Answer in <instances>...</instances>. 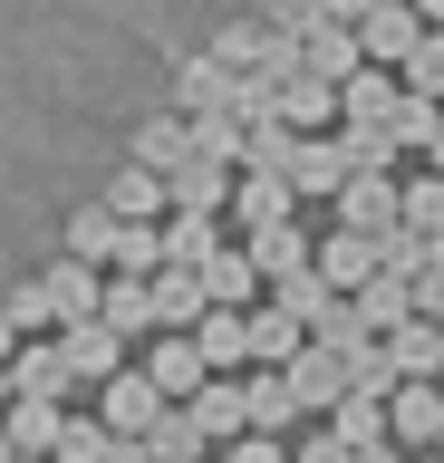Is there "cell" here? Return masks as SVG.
Wrapping results in <instances>:
<instances>
[{"label": "cell", "mask_w": 444, "mask_h": 463, "mask_svg": "<svg viewBox=\"0 0 444 463\" xmlns=\"http://www.w3.org/2000/svg\"><path fill=\"white\" fill-rule=\"evenodd\" d=\"M396 107H406V78H396V68H357V78L338 87V116H348V126H396Z\"/></svg>", "instance_id": "13"}, {"label": "cell", "mask_w": 444, "mask_h": 463, "mask_svg": "<svg viewBox=\"0 0 444 463\" xmlns=\"http://www.w3.org/2000/svg\"><path fill=\"white\" fill-rule=\"evenodd\" d=\"M241 251H251V270H261L270 289H280V280H299V270H319V241H309L299 222H280V232H251Z\"/></svg>", "instance_id": "11"}, {"label": "cell", "mask_w": 444, "mask_h": 463, "mask_svg": "<svg viewBox=\"0 0 444 463\" xmlns=\"http://www.w3.org/2000/svg\"><path fill=\"white\" fill-rule=\"evenodd\" d=\"M10 347H20V318H10V299H0V357H10Z\"/></svg>", "instance_id": "41"}, {"label": "cell", "mask_w": 444, "mask_h": 463, "mask_svg": "<svg viewBox=\"0 0 444 463\" xmlns=\"http://www.w3.org/2000/svg\"><path fill=\"white\" fill-rule=\"evenodd\" d=\"M290 463H357V454H348V444H338V434H309V444H299Z\"/></svg>", "instance_id": "39"}, {"label": "cell", "mask_w": 444, "mask_h": 463, "mask_svg": "<svg viewBox=\"0 0 444 463\" xmlns=\"http://www.w3.org/2000/svg\"><path fill=\"white\" fill-rule=\"evenodd\" d=\"M10 376H20V396H68V386H78V376H68L59 328H49V338H20V347H10Z\"/></svg>", "instance_id": "17"}, {"label": "cell", "mask_w": 444, "mask_h": 463, "mask_svg": "<svg viewBox=\"0 0 444 463\" xmlns=\"http://www.w3.org/2000/svg\"><path fill=\"white\" fill-rule=\"evenodd\" d=\"M232 165H213V155H194V165L175 174V213H232Z\"/></svg>", "instance_id": "26"}, {"label": "cell", "mask_w": 444, "mask_h": 463, "mask_svg": "<svg viewBox=\"0 0 444 463\" xmlns=\"http://www.w3.org/2000/svg\"><path fill=\"white\" fill-rule=\"evenodd\" d=\"M155 463H203V425H194V405H165V425L146 434Z\"/></svg>", "instance_id": "33"}, {"label": "cell", "mask_w": 444, "mask_h": 463, "mask_svg": "<svg viewBox=\"0 0 444 463\" xmlns=\"http://www.w3.org/2000/svg\"><path fill=\"white\" fill-rule=\"evenodd\" d=\"M251 289H261L251 251H232V241H222V251L203 260V299H213V309H251Z\"/></svg>", "instance_id": "27"}, {"label": "cell", "mask_w": 444, "mask_h": 463, "mask_svg": "<svg viewBox=\"0 0 444 463\" xmlns=\"http://www.w3.org/2000/svg\"><path fill=\"white\" fill-rule=\"evenodd\" d=\"M222 463H290V454H280V434H241V444H222Z\"/></svg>", "instance_id": "38"}, {"label": "cell", "mask_w": 444, "mask_h": 463, "mask_svg": "<svg viewBox=\"0 0 444 463\" xmlns=\"http://www.w3.org/2000/svg\"><path fill=\"white\" fill-rule=\"evenodd\" d=\"M222 107H232V68H222V58H184V68H175V116H222Z\"/></svg>", "instance_id": "20"}, {"label": "cell", "mask_w": 444, "mask_h": 463, "mask_svg": "<svg viewBox=\"0 0 444 463\" xmlns=\"http://www.w3.org/2000/svg\"><path fill=\"white\" fill-rule=\"evenodd\" d=\"M280 376L299 386V405H328V415H338V405H348V386H357V376H348V357H338V347H319V338L299 347Z\"/></svg>", "instance_id": "10"}, {"label": "cell", "mask_w": 444, "mask_h": 463, "mask_svg": "<svg viewBox=\"0 0 444 463\" xmlns=\"http://www.w3.org/2000/svg\"><path fill=\"white\" fill-rule=\"evenodd\" d=\"M415 10H425V29H444V0H415Z\"/></svg>", "instance_id": "43"}, {"label": "cell", "mask_w": 444, "mask_h": 463, "mask_svg": "<svg viewBox=\"0 0 444 463\" xmlns=\"http://www.w3.org/2000/svg\"><path fill=\"white\" fill-rule=\"evenodd\" d=\"M299 347H309V318H299V309H280V299L251 309V357H261V367H290Z\"/></svg>", "instance_id": "25"}, {"label": "cell", "mask_w": 444, "mask_h": 463, "mask_svg": "<svg viewBox=\"0 0 444 463\" xmlns=\"http://www.w3.org/2000/svg\"><path fill=\"white\" fill-rule=\"evenodd\" d=\"M107 213H117V222H165V213H175V184H165V174H146V165H117V184H107Z\"/></svg>", "instance_id": "12"}, {"label": "cell", "mask_w": 444, "mask_h": 463, "mask_svg": "<svg viewBox=\"0 0 444 463\" xmlns=\"http://www.w3.org/2000/svg\"><path fill=\"white\" fill-rule=\"evenodd\" d=\"M319 280L357 299V289L377 280V241H367V232H319Z\"/></svg>", "instance_id": "18"}, {"label": "cell", "mask_w": 444, "mask_h": 463, "mask_svg": "<svg viewBox=\"0 0 444 463\" xmlns=\"http://www.w3.org/2000/svg\"><path fill=\"white\" fill-rule=\"evenodd\" d=\"M165 386H155L146 367H126V376H107V386H97V415H107V434H155L165 425Z\"/></svg>", "instance_id": "2"}, {"label": "cell", "mask_w": 444, "mask_h": 463, "mask_svg": "<svg viewBox=\"0 0 444 463\" xmlns=\"http://www.w3.org/2000/svg\"><path fill=\"white\" fill-rule=\"evenodd\" d=\"M0 463H20V444H10V425H0Z\"/></svg>", "instance_id": "44"}, {"label": "cell", "mask_w": 444, "mask_h": 463, "mask_svg": "<svg viewBox=\"0 0 444 463\" xmlns=\"http://www.w3.org/2000/svg\"><path fill=\"white\" fill-rule=\"evenodd\" d=\"M10 396H20V376H10V357H0V405H10Z\"/></svg>", "instance_id": "42"}, {"label": "cell", "mask_w": 444, "mask_h": 463, "mask_svg": "<svg viewBox=\"0 0 444 463\" xmlns=\"http://www.w3.org/2000/svg\"><path fill=\"white\" fill-rule=\"evenodd\" d=\"M396 222H406V184H386V174H348V194H338V232L386 241Z\"/></svg>", "instance_id": "3"}, {"label": "cell", "mask_w": 444, "mask_h": 463, "mask_svg": "<svg viewBox=\"0 0 444 463\" xmlns=\"http://www.w3.org/2000/svg\"><path fill=\"white\" fill-rule=\"evenodd\" d=\"M0 425L30 463H59V434H68V396H10L0 405Z\"/></svg>", "instance_id": "6"}, {"label": "cell", "mask_w": 444, "mask_h": 463, "mask_svg": "<svg viewBox=\"0 0 444 463\" xmlns=\"http://www.w3.org/2000/svg\"><path fill=\"white\" fill-rule=\"evenodd\" d=\"M194 347H203V367H213V376H232L241 357H251V309H203Z\"/></svg>", "instance_id": "23"}, {"label": "cell", "mask_w": 444, "mask_h": 463, "mask_svg": "<svg viewBox=\"0 0 444 463\" xmlns=\"http://www.w3.org/2000/svg\"><path fill=\"white\" fill-rule=\"evenodd\" d=\"M435 454H444V444H435Z\"/></svg>", "instance_id": "47"}, {"label": "cell", "mask_w": 444, "mask_h": 463, "mask_svg": "<svg viewBox=\"0 0 444 463\" xmlns=\"http://www.w3.org/2000/svg\"><path fill=\"white\" fill-rule=\"evenodd\" d=\"M406 232L444 241V174H415V184H406Z\"/></svg>", "instance_id": "36"}, {"label": "cell", "mask_w": 444, "mask_h": 463, "mask_svg": "<svg viewBox=\"0 0 444 463\" xmlns=\"http://www.w3.org/2000/svg\"><path fill=\"white\" fill-rule=\"evenodd\" d=\"M107 454H117L107 415H68V434H59V463H107Z\"/></svg>", "instance_id": "34"}, {"label": "cell", "mask_w": 444, "mask_h": 463, "mask_svg": "<svg viewBox=\"0 0 444 463\" xmlns=\"http://www.w3.org/2000/svg\"><path fill=\"white\" fill-rule=\"evenodd\" d=\"M348 174H357L348 136H299V155H290V184H299V194H348Z\"/></svg>", "instance_id": "14"}, {"label": "cell", "mask_w": 444, "mask_h": 463, "mask_svg": "<svg viewBox=\"0 0 444 463\" xmlns=\"http://www.w3.org/2000/svg\"><path fill=\"white\" fill-rule=\"evenodd\" d=\"M97 318H107V328H126V338H146V328H155V289L126 280V270H107V309H97Z\"/></svg>", "instance_id": "32"}, {"label": "cell", "mask_w": 444, "mask_h": 463, "mask_svg": "<svg viewBox=\"0 0 444 463\" xmlns=\"http://www.w3.org/2000/svg\"><path fill=\"white\" fill-rule=\"evenodd\" d=\"M357 49H367V68H406V58L425 49V10H415V0H377V10L357 20Z\"/></svg>", "instance_id": "1"}, {"label": "cell", "mask_w": 444, "mask_h": 463, "mask_svg": "<svg viewBox=\"0 0 444 463\" xmlns=\"http://www.w3.org/2000/svg\"><path fill=\"white\" fill-rule=\"evenodd\" d=\"M232 222H241V232L299 222V184H290V174H241V184H232Z\"/></svg>", "instance_id": "9"}, {"label": "cell", "mask_w": 444, "mask_h": 463, "mask_svg": "<svg viewBox=\"0 0 444 463\" xmlns=\"http://www.w3.org/2000/svg\"><path fill=\"white\" fill-rule=\"evenodd\" d=\"M20 463H30V454H20Z\"/></svg>", "instance_id": "48"}, {"label": "cell", "mask_w": 444, "mask_h": 463, "mask_svg": "<svg viewBox=\"0 0 444 463\" xmlns=\"http://www.w3.org/2000/svg\"><path fill=\"white\" fill-rule=\"evenodd\" d=\"M328 434H338L348 454H377V444H386V396H357V386H348V405L328 415Z\"/></svg>", "instance_id": "30"}, {"label": "cell", "mask_w": 444, "mask_h": 463, "mask_svg": "<svg viewBox=\"0 0 444 463\" xmlns=\"http://www.w3.org/2000/svg\"><path fill=\"white\" fill-rule=\"evenodd\" d=\"M386 434H406V444H444V386L435 376H415L386 396Z\"/></svg>", "instance_id": "15"}, {"label": "cell", "mask_w": 444, "mask_h": 463, "mask_svg": "<svg viewBox=\"0 0 444 463\" xmlns=\"http://www.w3.org/2000/svg\"><path fill=\"white\" fill-rule=\"evenodd\" d=\"M136 367H146V376H155V386H165L175 405H194V396L213 386V367H203V347H194V328H175V338H155L146 357H136Z\"/></svg>", "instance_id": "5"}, {"label": "cell", "mask_w": 444, "mask_h": 463, "mask_svg": "<svg viewBox=\"0 0 444 463\" xmlns=\"http://www.w3.org/2000/svg\"><path fill=\"white\" fill-rule=\"evenodd\" d=\"M39 289H49V318H59V328H78V318L107 309V270H97V260H68V251L39 270Z\"/></svg>", "instance_id": "4"}, {"label": "cell", "mask_w": 444, "mask_h": 463, "mask_svg": "<svg viewBox=\"0 0 444 463\" xmlns=\"http://www.w3.org/2000/svg\"><path fill=\"white\" fill-rule=\"evenodd\" d=\"M319 10H328V20H348V29H357L367 10H377V0H319Z\"/></svg>", "instance_id": "40"}, {"label": "cell", "mask_w": 444, "mask_h": 463, "mask_svg": "<svg viewBox=\"0 0 444 463\" xmlns=\"http://www.w3.org/2000/svg\"><path fill=\"white\" fill-rule=\"evenodd\" d=\"M194 155H203V145H194V116H146V126H136V145H126V165L165 174V184H175Z\"/></svg>", "instance_id": "8"}, {"label": "cell", "mask_w": 444, "mask_h": 463, "mask_svg": "<svg viewBox=\"0 0 444 463\" xmlns=\"http://www.w3.org/2000/svg\"><path fill=\"white\" fill-rule=\"evenodd\" d=\"M261 20H270V29H280V39H309V29H319V20H328V10H319V0H270Z\"/></svg>", "instance_id": "37"}, {"label": "cell", "mask_w": 444, "mask_h": 463, "mask_svg": "<svg viewBox=\"0 0 444 463\" xmlns=\"http://www.w3.org/2000/svg\"><path fill=\"white\" fill-rule=\"evenodd\" d=\"M194 425H203V444H213V434L241 444V434H251V386H241V376H213L203 396H194Z\"/></svg>", "instance_id": "21"}, {"label": "cell", "mask_w": 444, "mask_h": 463, "mask_svg": "<svg viewBox=\"0 0 444 463\" xmlns=\"http://www.w3.org/2000/svg\"><path fill=\"white\" fill-rule=\"evenodd\" d=\"M146 289H155V328H165V338H175V328H203V309H213V299H203V270H175V260H165Z\"/></svg>", "instance_id": "16"}, {"label": "cell", "mask_w": 444, "mask_h": 463, "mask_svg": "<svg viewBox=\"0 0 444 463\" xmlns=\"http://www.w3.org/2000/svg\"><path fill=\"white\" fill-rule=\"evenodd\" d=\"M328 116H338V87L328 78H290L280 87V126H290V136H319Z\"/></svg>", "instance_id": "29"}, {"label": "cell", "mask_w": 444, "mask_h": 463, "mask_svg": "<svg viewBox=\"0 0 444 463\" xmlns=\"http://www.w3.org/2000/svg\"><path fill=\"white\" fill-rule=\"evenodd\" d=\"M117 213H107V203H78V213H68V260H97V270H107V260H117Z\"/></svg>", "instance_id": "28"}, {"label": "cell", "mask_w": 444, "mask_h": 463, "mask_svg": "<svg viewBox=\"0 0 444 463\" xmlns=\"http://www.w3.org/2000/svg\"><path fill=\"white\" fill-rule=\"evenodd\" d=\"M68 347V376L78 386H107V376H126V328H107V318H78V328H59Z\"/></svg>", "instance_id": "7"}, {"label": "cell", "mask_w": 444, "mask_h": 463, "mask_svg": "<svg viewBox=\"0 0 444 463\" xmlns=\"http://www.w3.org/2000/svg\"><path fill=\"white\" fill-rule=\"evenodd\" d=\"M425 463H444V454H425Z\"/></svg>", "instance_id": "46"}, {"label": "cell", "mask_w": 444, "mask_h": 463, "mask_svg": "<svg viewBox=\"0 0 444 463\" xmlns=\"http://www.w3.org/2000/svg\"><path fill=\"white\" fill-rule=\"evenodd\" d=\"M386 367L406 376V386H415V376H444V318H425V309H415L406 328L386 338Z\"/></svg>", "instance_id": "22"}, {"label": "cell", "mask_w": 444, "mask_h": 463, "mask_svg": "<svg viewBox=\"0 0 444 463\" xmlns=\"http://www.w3.org/2000/svg\"><path fill=\"white\" fill-rule=\"evenodd\" d=\"M435 174H444V136H435Z\"/></svg>", "instance_id": "45"}, {"label": "cell", "mask_w": 444, "mask_h": 463, "mask_svg": "<svg viewBox=\"0 0 444 463\" xmlns=\"http://www.w3.org/2000/svg\"><path fill=\"white\" fill-rule=\"evenodd\" d=\"M396 78H406V97H435V107H444V29H425V49H415Z\"/></svg>", "instance_id": "35"}, {"label": "cell", "mask_w": 444, "mask_h": 463, "mask_svg": "<svg viewBox=\"0 0 444 463\" xmlns=\"http://www.w3.org/2000/svg\"><path fill=\"white\" fill-rule=\"evenodd\" d=\"M241 386H251V434H280V425H290V415H299V386H290V376H280V367L241 376Z\"/></svg>", "instance_id": "31"}, {"label": "cell", "mask_w": 444, "mask_h": 463, "mask_svg": "<svg viewBox=\"0 0 444 463\" xmlns=\"http://www.w3.org/2000/svg\"><path fill=\"white\" fill-rule=\"evenodd\" d=\"M299 58H309V78H328V87H348L357 68H367V49H357V29H348V20H319L309 39H299Z\"/></svg>", "instance_id": "19"}, {"label": "cell", "mask_w": 444, "mask_h": 463, "mask_svg": "<svg viewBox=\"0 0 444 463\" xmlns=\"http://www.w3.org/2000/svg\"><path fill=\"white\" fill-rule=\"evenodd\" d=\"M222 251V213H165V260L175 270H203Z\"/></svg>", "instance_id": "24"}]
</instances>
